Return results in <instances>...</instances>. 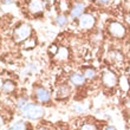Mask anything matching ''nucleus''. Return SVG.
I'll return each instance as SVG.
<instances>
[{
	"instance_id": "1",
	"label": "nucleus",
	"mask_w": 130,
	"mask_h": 130,
	"mask_svg": "<svg viewBox=\"0 0 130 130\" xmlns=\"http://www.w3.org/2000/svg\"><path fill=\"white\" fill-rule=\"evenodd\" d=\"M32 36H33V27L31 25L27 23H20L13 28L11 38H12L13 44L21 45L27 39H30Z\"/></svg>"
},
{
	"instance_id": "2",
	"label": "nucleus",
	"mask_w": 130,
	"mask_h": 130,
	"mask_svg": "<svg viewBox=\"0 0 130 130\" xmlns=\"http://www.w3.org/2000/svg\"><path fill=\"white\" fill-rule=\"evenodd\" d=\"M24 118L28 121H39L45 116L44 105L36 102H28L20 111Z\"/></svg>"
},
{
	"instance_id": "3",
	"label": "nucleus",
	"mask_w": 130,
	"mask_h": 130,
	"mask_svg": "<svg viewBox=\"0 0 130 130\" xmlns=\"http://www.w3.org/2000/svg\"><path fill=\"white\" fill-rule=\"evenodd\" d=\"M32 98L36 103H39L41 105H47L52 103V93L44 85H36L32 90Z\"/></svg>"
},
{
	"instance_id": "4",
	"label": "nucleus",
	"mask_w": 130,
	"mask_h": 130,
	"mask_svg": "<svg viewBox=\"0 0 130 130\" xmlns=\"http://www.w3.org/2000/svg\"><path fill=\"white\" fill-rule=\"evenodd\" d=\"M106 31L109 33V36H111V38L113 39H124L127 36V28L122 23L116 20H111L106 25Z\"/></svg>"
},
{
	"instance_id": "5",
	"label": "nucleus",
	"mask_w": 130,
	"mask_h": 130,
	"mask_svg": "<svg viewBox=\"0 0 130 130\" xmlns=\"http://www.w3.org/2000/svg\"><path fill=\"white\" fill-rule=\"evenodd\" d=\"M78 28L82 31H91L96 26V17L91 13H84L78 18Z\"/></svg>"
},
{
	"instance_id": "6",
	"label": "nucleus",
	"mask_w": 130,
	"mask_h": 130,
	"mask_svg": "<svg viewBox=\"0 0 130 130\" xmlns=\"http://www.w3.org/2000/svg\"><path fill=\"white\" fill-rule=\"evenodd\" d=\"M101 80H102V85L104 88L109 90L115 89L117 85H118V77L113 71L111 70H104L102 73V77H101Z\"/></svg>"
},
{
	"instance_id": "7",
	"label": "nucleus",
	"mask_w": 130,
	"mask_h": 130,
	"mask_svg": "<svg viewBox=\"0 0 130 130\" xmlns=\"http://www.w3.org/2000/svg\"><path fill=\"white\" fill-rule=\"evenodd\" d=\"M27 11L33 17L41 15L45 11V1L44 0H30L27 3Z\"/></svg>"
},
{
	"instance_id": "8",
	"label": "nucleus",
	"mask_w": 130,
	"mask_h": 130,
	"mask_svg": "<svg viewBox=\"0 0 130 130\" xmlns=\"http://www.w3.org/2000/svg\"><path fill=\"white\" fill-rule=\"evenodd\" d=\"M72 93V89L70 84H60L55 91V99L57 101H66L70 98Z\"/></svg>"
},
{
	"instance_id": "9",
	"label": "nucleus",
	"mask_w": 130,
	"mask_h": 130,
	"mask_svg": "<svg viewBox=\"0 0 130 130\" xmlns=\"http://www.w3.org/2000/svg\"><path fill=\"white\" fill-rule=\"evenodd\" d=\"M69 84L73 88H83L86 84V79L82 72H72L69 76Z\"/></svg>"
},
{
	"instance_id": "10",
	"label": "nucleus",
	"mask_w": 130,
	"mask_h": 130,
	"mask_svg": "<svg viewBox=\"0 0 130 130\" xmlns=\"http://www.w3.org/2000/svg\"><path fill=\"white\" fill-rule=\"evenodd\" d=\"M17 90V83L12 79H4L3 84L0 86V92L5 96H10L12 93L15 92Z\"/></svg>"
},
{
	"instance_id": "11",
	"label": "nucleus",
	"mask_w": 130,
	"mask_h": 130,
	"mask_svg": "<svg viewBox=\"0 0 130 130\" xmlns=\"http://www.w3.org/2000/svg\"><path fill=\"white\" fill-rule=\"evenodd\" d=\"M106 58H108V62L110 64H115V65H120L124 62V56L123 53L118 50H110L106 55Z\"/></svg>"
},
{
	"instance_id": "12",
	"label": "nucleus",
	"mask_w": 130,
	"mask_h": 130,
	"mask_svg": "<svg viewBox=\"0 0 130 130\" xmlns=\"http://www.w3.org/2000/svg\"><path fill=\"white\" fill-rule=\"evenodd\" d=\"M85 13V4L84 3H76L72 6L71 11H70V19L72 20H78V18L80 15Z\"/></svg>"
},
{
	"instance_id": "13",
	"label": "nucleus",
	"mask_w": 130,
	"mask_h": 130,
	"mask_svg": "<svg viewBox=\"0 0 130 130\" xmlns=\"http://www.w3.org/2000/svg\"><path fill=\"white\" fill-rule=\"evenodd\" d=\"M56 62H59V63H65L68 62L69 58H70V51L66 46H59L57 52L55 53L53 56Z\"/></svg>"
},
{
	"instance_id": "14",
	"label": "nucleus",
	"mask_w": 130,
	"mask_h": 130,
	"mask_svg": "<svg viewBox=\"0 0 130 130\" xmlns=\"http://www.w3.org/2000/svg\"><path fill=\"white\" fill-rule=\"evenodd\" d=\"M83 76L85 77L86 80H95V79L98 77V75H97V71L95 68H91V66H88V68H84L82 71Z\"/></svg>"
},
{
	"instance_id": "15",
	"label": "nucleus",
	"mask_w": 130,
	"mask_h": 130,
	"mask_svg": "<svg viewBox=\"0 0 130 130\" xmlns=\"http://www.w3.org/2000/svg\"><path fill=\"white\" fill-rule=\"evenodd\" d=\"M69 21H70V18L64 13H59L57 17L55 18V24L58 26V27H66L69 25Z\"/></svg>"
},
{
	"instance_id": "16",
	"label": "nucleus",
	"mask_w": 130,
	"mask_h": 130,
	"mask_svg": "<svg viewBox=\"0 0 130 130\" xmlns=\"http://www.w3.org/2000/svg\"><path fill=\"white\" fill-rule=\"evenodd\" d=\"M36 46H37V38L33 37V36H32L30 39H27L25 43H23V44H21V48H23V50H25V51L33 50Z\"/></svg>"
},
{
	"instance_id": "17",
	"label": "nucleus",
	"mask_w": 130,
	"mask_h": 130,
	"mask_svg": "<svg viewBox=\"0 0 130 130\" xmlns=\"http://www.w3.org/2000/svg\"><path fill=\"white\" fill-rule=\"evenodd\" d=\"M58 7H59L60 13H64V14H66L68 12L70 13V11H71V8H72L70 0H59Z\"/></svg>"
},
{
	"instance_id": "18",
	"label": "nucleus",
	"mask_w": 130,
	"mask_h": 130,
	"mask_svg": "<svg viewBox=\"0 0 130 130\" xmlns=\"http://www.w3.org/2000/svg\"><path fill=\"white\" fill-rule=\"evenodd\" d=\"M28 102H31L30 101V98H28L27 96H25V95H23V96L18 97L17 101H15V106H17V109L19 110V111H21L23 110V108H24L26 104H27Z\"/></svg>"
},
{
	"instance_id": "19",
	"label": "nucleus",
	"mask_w": 130,
	"mask_h": 130,
	"mask_svg": "<svg viewBox=\"0 0 130 130\" xmlns=\"http://www.w3.org/2000/svg\"><path fill=\"white\" fill-rule=\"evenodd\" d=\"M6 130H27V124L24 121H17L15 123H13Z\"/></svg>"
},
{
	"instance_id": "20",
	"label": "nucleus",
	"mask_w": 130,
	"mask_h": 130,
	"mask_svg": "<svg viewBox=\"0 0 130 130\" xmlns=\"http://www.w3.org/2000/svg\"><path fill=\"white\" fill-rule=\"evenodd\" d=\"M118 83H120V88L123 91H128L129 90V79H127V77H124V76L121 77Z\"/></svg>"
},
{
	"instance_id": "21",
	"label": "nucleus",
	"mask_w": 130,
	"mask_h": 130,
	"mask_svg": "<svg viewBox=\"0 0 130 130\" xmlns=\"http://www.w3.org/2000/svg\"><path fill=\"white\" fill-rule=\"evenodd\" d=\"M80 130H97V127L93 123H84L80 127Z\"/></svg>"
},
{
	"instance_id": "22",
	"label": "nucleus",
	"mask_w": 130,
	"mask_h": 130,
	"mask_svg": "<svg viewBox=\"0 0 130 130\" xmlns=\"http://www.w3.org/2000/svg\"><path fill=\"white\" fill-rule=\"evenodd\" d=\"M111 1H112V0H95V3H96L98 6H101V7L108 6V5L111 4Z\"/></svg>"
},
{
	"instance_id": "23",
	"label": "nucleus",
	"mask_w": 130,
	"mask_h": 130,
	"mask_svg": "<svg viewBox=\"0 0 130 130\" xmlns=\"http://www.w3.org/2000/svg\"><path fill=\"white\" fill-rule=\"evenodd\" d=\"M15 0H3V3L5 4V5H11V4H13Z\"/></svg>"
},
{
	"instance_id": "24",
	"label": "nucleus",
	"mask_w": 130,
	"mask_h": 130,
	"mask_svg": "<svg viewBox=\"0 0 130 130\" xmlns=\"http://www.w3.org/2000/svg\"><path fill=\"white\" fill-rule=\"evenodd\" d=\"M125 8H127V11L130 13V0H127V3H125Z\"/></svg>"
},
{
	"instance_id": "25",
	"label": "nucleus",
	"mask_w": 130,
	"mask_h": 130,
	"mask_svg": "<svg viewBox=\"0 0 130 130\" xmlns=\"http://www.w3.org/2000/svg\"><path fill=\"white\" fill-rule=\"evenodd\" d=\"M5 124V118L3 117V115H0V127H3Z\"/></svg>"
},
{
	"instance_id": "26",
	"label": "nucleus",
	"mask_w": 130,
	"mask_h": 130,
	"mask_svg": "<svg viewBox=\"0 0 130 130\" xmlns=\"http://www.w3.org/2000/svg\"><path fill=\"white\" fill-rule=\"evenodd\" d=\"M104 130H117V129L113 127V125H109V127H106Z\"/></svg>"
},
{
	"instance_id": "27",
	"label": "nucleus",
	"mask_w": 130,
	"mask_h": 130,
	"mask_svg": "<svg viewBox=\"0 0 130 130\" xmlns=\"http://www.w3.org/2000/svg\"><path fill=\"white\" fill-rule=\"evenodd\" d=\"M36 130H50L48 129L47 127H44V125H43V127H39V128H37V129Z\"/></svg>"
},
{
	"instance_id": "28",
	"label": "nucleus",
	"mask_w": 130,
	"mask_h": 130,
	"mask_svg": "<svg viewBox=\"0 0 130 130\" xmlns=\"http://www.w3.org/2000/svg\"><path fill=\"white\" fill-rule=\"evenodd\" d=\"M3 14V8H1V5H0V15Z\"/></svg>"
},
{
	"instance_id": "29",
	"label": "nucleus",
	"mask_w": 130,
	"mask_h": 130,
	"mask_svg": "<svg viewBox=\"0 0 130 130\" xmlns=\"http://www.w3.org/2000/svg\"><path fill=\"white\" fill-rule=\"evenodd\" d=\"M129 76H130V68H129Z\"/></svg>"
},
{
	"instance_id": "30",
	"label": "nucleus",
	"mask_w": 130,
	"mask_h": 130,
	"mask_svg": "<svg viewBox=\"0 0 130 130\" xmlns=\"http://www.w3.org/2000/svg\"><path fill=\"white\" fill-rule=\"evenodd\" d=\"M0 45H1V39H0Z\"/></svg>"
}]
</instances>
